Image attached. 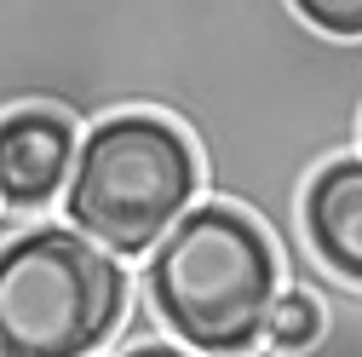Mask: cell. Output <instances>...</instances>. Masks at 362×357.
<instances>
[{
	"instance_id": "1",
	"label": "cell",
	"mask_w": 362,
	"mask_h": 357,
	"mask_svg": "<svg viewBox=\"0 0 362 357\" xmlns=\"http://www.w3.org/2000/svg\"><path fill=\"white\" fill-rule=\"evenodd\" d=\"M144 288L156 323L196 357H247L259 346L282 265L270 237L230 202H190L144 254Z\"/></svg>"
},
{
	"instance_id": "2",
	"label": "cell",
	"mask_w": 362,
	"mask_h": 357,
	"mask_svg": "<svg viewBox=\"0 0 362 357\" xmlns=\"http://www.w3.org/2000/svg\"><path fill=\"white\" fill-rule=\"evenodd\" d=\"M196 191L202 167L190 132L150 110H121L81 127L64 178V225L115 259H144Z\"/></svg>"
},
{
	"instance_id": "3",
	"label": "cell",
	"mask_w": 362,
	"mask_h": 357,
	"mask_svg": "<svg viewBox=\"0 0 362 357\" xmlns=\"http://www.w3.org/2000/svg\"><path fill=\"white\" fill-rule=\"evenodd\" d=\"M127 259L64 219L0 242V357H98L127 317Z\"/></svg>"
},
{
	"instance_id": "4",
	"label": "cell",
	"mask_w": 362,
	"mask_h": 357,
	"mask_svg": "<svg viewBox=\"0 0 362 357\" xmlns=\"http://www.w3.org/2000/svg\"><path fill=\"white\" fill-rule=\"evenodd\" d=\"M75 139H81V127L64 121L58 110L0 115V208L40 213L52 196H64Z\"/></svg>"
},
{
	"instance_id": "5",
	"label": "cell",
	"mask_w": 362,
	"mask_h": 357,
	"mask_svg": "<svg viewBox=\"0 0 362 357\" xmlns=\"http://www.w3.org/2000/svg\"><path fill=\"white\" fill-rule=\"evenodd\" d=\"M299 231L322 271L362 288V156H334L305 178Z\"/></svg>"
},
{
	"instance_id": "6",
	"label": "cell",
	"mask_w": 362,
	"mask_h": 357,
	"mask_svg": "<svg viewBox=\"0 0 362 357\" xmlns=\"http://www.w3.org/2000/svg\"><path fill=\"white\" fill-rule=\"evenodd\" d=\"M328 340V305L316 300L310 288L299 283H282L270 294V311H264V329H259V346L253 351H270V357H305L310 346Z\"/></svg>"
},
{
	"instance_id": "7",
	"label": "cell",
	"mask_w": 362,
	"mask_h": 357,
	"mask_svg": "<svg viewBox=\"0 0 362 357\" xmlns=\"http://www.w3.org/2000/svg\"><path fill=\"white\" fill-rule=\"evenodd\" d=\"M288 6L328 40H362V0H288Z\"/></svg>"
},
{
	"instance_id": "8",
	"label": "cell",
	"mask_w": 362,
	"mask_h": 357,
	"mask_svg": "<svg viewBox=\"0 0 362 357\" xmlns=\"http://www.w3.org/2000/svg\"><path fill=\"white\" fill-rule=\"evenodd\" d=\"M115 357H196V351L173 346V340H139V346H121Z\"/></svg>"
}]
</instances>
